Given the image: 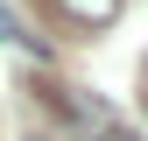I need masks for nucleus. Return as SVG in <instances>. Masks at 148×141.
Returning <instances> with one entry per match:
<instances>
[{
	"label": "nucleus",
	"instance_id": "nucleus-1",
	"mask_svg": "<svg viewBox=\"0 0 148 141\" xmlns=\"http://www.w3.org/2000/svg\"><path fill=\"white\" fill-rule=\"evenodd\" d=\"M64 7V21H78V28H113L120 21V0H57Z\"/></svg>",
	"mask_w": 148,
	"mask_h": 141
},
{
	"label": "nucleus",
	"instance_id": "nucleus-2",
	"mask_svg": "<svg viewBox=\"0 0 148 141\" xmlns=\"http://www.w3.org/2000/svg\"><path fill=\"white\" fill-rule=\"evenodd\" d=\"M141 106H148V64H141Z\"/></svg>",
	"mask_w": 148,
	"mask_h": 141
},
{
	"label": "nucleus",
	"instance_id": "nucleus-3",
	"mask_svg": "<svg viewBox=\"0 0 148 141\" xmlns=\"http://www.w3.org/2000/svg\"><path fill=\"white\" fill-rule=\"evenodd\" d=\"M106 141H134V134H106Z\"/></svg>",
	"mask_w": 148,
	"mask_h": 141
}]
</instances>
